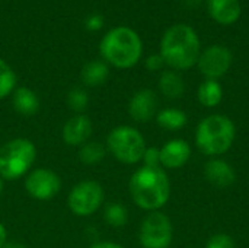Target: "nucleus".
I'll use <instances>...</instances> for the list:
<instances>
[{
    "mask_svg": "<svg viewBox=\"0 0 249 248\" xmlns=\"http://www.w3.org/2000/svg\"><path fill=\"white\" fill-rule=\"evenodd\" d=\"M159 53L172 70H188L198 61L201 42L193 26L175 23L165 31Z\"/></svg>",
    "mask_w": 249,
    "mask_h": 248,
    "instance_id": "1",
    "label": "nucleus"
},
{
    "mask_svg": "<svg viewBox=\"0 0 249 248\" xmlns=\"http://www.w3.org/2000/svg\"><path fill=\"white\" fill-rule=\"evenodd\" d=\"M133 202L143 210L156 212L171 196V181L162 167H140L128 181Z\"/></svg>",
    "mask_w": 249,
    "mask_h": 248,
    "instance_id": "2",
    "label": "nucleus"
},
{
    "mask_svg": "<svg viewBox=\"0 0 249 248\" xmlns=\"http://www.w3.org/2000/svg\"><path fill=\"white\" fill-rule=\"evenodd\" d=\"M99 51L107 64H112L117 69H130L142 58L143 42L134 29L117 26L104 35Z\"/></svg>",
    "mask_w": 249,
    "mask_h": 248,
    "instance_id": "3",
    "label": "nucleus"
},
{
    "mask_svg": "<svg viewBox=\"0 0 249 248\" xmlns=\"http://www.w3.org/2000/svg\"><path fill=\"white\" fill-rule=\"evenodd\" d=\"M236 137L233 121L222 114H212L203 118L196 130V145L201 153L207 156H219L226 153Z\"/></svg>",
    "mask_w": 249,
    "mask_h": 248,
    "instance_id": "4",
    "label": "nucleus"
},
{
    "mask_svg": "<svg viewBox=\"0 0 249 248\" xmlns=\"http://www.w3.org/2000/svg\"><path fill=\"white\" fill-rule=\"evenodd\" d=\"M36 159V148L26 137H15L0 148V177L15 181L28 175Z\"/></svg>",
    "mask_w": 249,
    "mask_h": 248,
    "instance_id": "5",
    "label": "nucleus"
},
{
    "mask_svg": "<svg viewBox=\"0 0 249 248\" xmlns=\"http://www.w3.org/2000/svg\"><path fill=\"white\" fill-rule=\"evenodd\" d=\"M107 151L121 164L134 165L143 159L146 142L143 134L131 126H118L107 137Z\"/></svg>",
    "mask_w": 249,
    "mask_h": 248,
    "instance_id": "6",
    "label": "nucleus"
},
{
    "mask_svg": "<svg viewBox=\"0 0 249 248\" xmlns=\"http://www.w3.org/2000/svg\"><path fill=\"white\" fill-rule=\"evenodd\" d=\"M105 199L104 187L93 180L77 183L69 193L67 206L76 216L86 218L99 210Z\"/></svg>",
    "mask_w": 249,
    "mask_h": 248,
    "instance_id": "7",
    "label": "nucleus"
},
{
    "mask_svg": "<svg viewBox=\"0 0 249 248\" xmlns=\"http://www.w3.org/2000/svg\"><path fill=\"white\" fill-rule=\"evenodd\" d=\"M172 237V222L162 212H150L140 225L139 241L143 248H168Z\"/></svg>",
    "mask_w": 249,
    "mask_h": 248,
    "instance_id": "8",
    "label": "nucleus"
},
{
    "mask_svg": "<svg viewBox=\"0 0 249 248\" xmlns=\"http://www.w3.org/2000/svg\"><path fill=\"white\" fill-rule=\"evenodd\" d=\"M25 190L35 200H51L61 190V178L53 170L36 168L28 172L25 178Z\"/></svg>",
    "mask_w": 249,
    "mask_h": 248,
    "instance_id": "9",
    "label": "nucleus"
},
{
    "mask_svg": "<svg viewBox=\"0 0 249 248\" xmlns=\"http://www.w3.org/2000/svg\"><path fill=\"white\" fill-rule=\"evenodd\" d=\"M232 61H233L232 51L225 45L214 44L200 53L197 67L200 73L207 79L217 80L219 77L225 76L229 72Z\"/></svg>",
    "mask_w": 249,
    "mask_h": 248,
    "instance_id": "10",
    "label": "nucleus"
},
{
    "mask_svg": "<svg viewBox=\"0 0 249 248\" xmlns=\"http://www.w3.org/2000/svg\"><path fill=\"white\" fill-rule=\"evenodd\" d=\"M158 104V96L152 89H140L128 102V114L137 123H147L156 117Z\"/></svg>",
    "mask_w": 249,
    "mask_h": 248,
    "instance_id": "11",
    "label": "nucleus"
},
{
    "mask_svg": "<svg viewBox=\"0 0 249 248\" xmlns=\"http://www.w3.org/2000/svg\"><path fill=\"white\" fill-rule=\"evenodd\" d=\"M93 132L92 120L86 114H74L69 118L63 126V140L67 146L80 148L86 142H89Z\"/></svg>",
    "mask_w": 249,
    "mask_h": 248,
    "instance_id": "12",
    "label": "nucleus"
},
{
    "mask_svg": "<svg viewBox=\"0 0 249 248\" xmlns=\"http://www.w3.org/2000/svg\"><path fill=\"white\" fill-rule=\"evenodd\" d=\"M160 167L166 170H178L191 158V146L184 139H174L160 149Z\"/></svg>",
    "mask_w": 249,
    "mask_h": 248,
    "instance_id": "13",
    "label": "nucleus"
},
{
    "mask_svg": "<svg viewBox=\"0 0 249 248\" xmlns=\"http://www.w3.org/2000/svg\"><path fill=\"white\" fill-rule=\"evenodd\" d=\"M206 180L216 189H228L236 181V172L233 167L225 159H210L204 167Z\"/></svg>",
    "mask_w": 249,
    "mask_h": 248,
    "instance_id": "14",
    "label": "nucleus"
},
{
    "mask_svg": "<svg viewBox=\"0 0 249 248\" xmlns=\"http://www.w3.org/2000/svg\"><path fill=\"white\" fill-rule=\"evenodd\" d=\"M207 9L212 19L220 25H232L242 15L239 0H207Z\"/></svg>",
    "mask_w": 249,
    "mask_h": 248,
    "instance_id": "15",
    "label": "nucleus"
},
{
    "mask_svg": "<svg viewBox=\"0 0 249 248\" xmlns=\"http://www.w3.org/2000/svg\"><path fill=\"white\" fill-rule=\"evenodd\" d=\"M12 105L18 114L29 117L39 111L41 102L35 91L26 86H20L12 92Z\"/></svg>",
    "mask_w": 249,
    "mask_h": 248,
    "instance_id": "16",
    "label": "nucleus"
},
{
    "mask_svg": "<svg viewBox=\"0 0 249 248\" xmlns=\"http://www.w3.org/2000/svg\"><path fill=\"white\" fill-rule=\"evenodd\" d=\"M109 67L104 60H90L88 61L80 72L82 82L89 88H96L104 85L108 80Z\"/></svg>",
    "mask_w": 249,
    "mask_h": 248,
    "instance_id": "17",
    "label": "nucleus"
},
{
    "mask_svg": "<svg viewBox=\"0 0 249 248\" xmlns=\"http://www.w3.org/2000/svg\"><path fill=\"white\" fill-rule=\"evenodd\" d=\"M159 91L168 99H179L185 92V82L177 70H165L159 77Z\"/></svg>",
    "mask_w": 249,
    "mask_h": 248,
    "instance_id": "18",
    "label": "nucleus"
},
{
    "mask_svg": "<svg viewBox=\"0 0 249 248\" xmlns=\"http://www.w3.org/2000/svg\"><path fill=\"white\" fill-rule=\"evenodd\" d=\"M197 96H198V101H200V104L203 107L213 108V107H216V105H219L222 102V98H223L222 85L217 80L206 79L198 86Z\"/></svg>",
    "mask_w": 249,
    "mask_h": 248,
    "instance_id": "19",
    "label": "nucleus"
},
{
    "mask_svg": "<svg viewBox=\"0 0 249 248\" xmlns=\"http://www.w3.org/2000/svg\"><path fill=\"white\" fill-rule=\"evenodd\" d=\"M155 118H156V123L162 129L171 130V132H175V130L182 129L187 124V121H188L187 114L182 110H178V108H165V110H160L156 114Z\"/></svg>",
    "mask_w": 249,
    "mask_h": 248,
    "instance_id": "20",
    "label": "nucleus"
},
{
    "mask_svg": "<svg viewBox=\"0 0 249 248\" xmlns=\"http://www.w3.org/2000/svg\"><path fill=\"white\" fill-rule=\"evenodd\" d=\"M107 152L108 151H107L105 145H102L101 142H96V140H89L79 148L77 159L88 167H93V165L102 162Z\"/></svg>",
    "mask_w": 249,
    "mask_h": 248,
    "instance_id": "21",
    "label": "nucleus"
},
{
    "mask_svg": "<svg viewBox=\"0 0 249 248\" xmlns=\"http://www.w3.org/2000/svg\"><path fill=\"white\" fill-rule=\"evenodd\" d=\"M104 219L112 228H123L128 222V210L121 203H109L104 210Z\"/></svg>",
    "mask_w": 249,
    "mask_h": 248,
    "instance_id": "22",
    "label": "nucleus"
},
{
    "mask_svg": "<svg viewBox=\"0 0 249 248\" xmlns=\"http://www.w3.org/2000/svg\"><path fill=\"white\" fill-rule=\"evenodd\" d=\"M66 104L74 114H83V111L89 105V94L86 92V89L74 86L67 92Z\"/></svg>",
    "mask_w": 249,
    "mask_h": 248,
    "instance_id": "23",
    "label": "nucleus"
},
{
    "mask_svg": "<svg viewBox=\"0 0 249 248\" xmlns=\"http://www.w3.org/2000/svg\"><path fill=\"white\" fill-rule=\"evenodd\" d=\"M16 89V75L13 69L0 58V99L9 96Z\"/></svg>",
    "mask_w": 249,
    "mask_h": 248,
    "instance_id": "24",
    "label": "nucleus"
},
{
    "mask_svg": "<svg viewBox=\"0 0 249 248\" xmlns=\"http://www.w3.org/2000/svg\"><path fill=\"white\" fill-rule=\"evenodd\" d=\"M206 248H236L235 247V241L231 235L228 234H214L213 237H210V240L207 241Z\"/></svg>",
    "mask_w": 249,
    "mask_h": 248,
    "instance_id": "25",
    "label": "nucleus"
},
{
    "mask_svg": "<svg viewBox=\"0 0 249 248\" xmlns=\"http://www.w3.org/2000/svg\"><path fill=\"white\" fill-rule=\"evenodd\" d=\"M142 161L144 167H160V151L158 148H146Z\"/></svg>",
    "mask_w": 249,
    "mask_h": 248,
    "instance_id": "26",
    "label": "nucleus"
},
{
    "mask_svg": "<svg viewBox=\"0 0 249 248\" xmlns=\"http://www.w3.org/2000/svg\"><path fill=\"white\" fill-rule=\"evenodd\" d=\"M105 25L104 16L99 13H92L85 19V26L88 31H101Z\"/></svg>",
    "mask_w": 249,
    "mask_h": 248,
    "instance_id": "27",
    "label": "nucleus"
},
{
    "mask_svg": "<svg viewBox=\"0 0 249 248\" xmlns=\"http://www.w3.org/2000/svg\"><path fill=\"white\" fill-rule=\"evenodd\" d=\"M163 66H165V60H163V57L160 56V53L150 54V56L146 58V69L150 70V72H158V70H160Z\"/></svg>",
    "mask_w": 249,
    "mask_h": 248,
    "instance_id": "28",
    "label": "nucleus"
},
{
    "mask_svg": "<svg viewBox=\"0 0 249 248\" xmlns=\"http://www.w3.org/2000/svg\"><path fill=\"white\" fill-rule=\"evenodd\" d=\"M89 248H124L121 244L112 243V241H101V243H95Z\"/></svg>",
    "mask_w": 249,
    "mask_h": 248,
    "instance_id": "29",
    "label": "nucleus"
},
{
    "mask_svg": "<svg viewBox=\"0 0 249 248\" xmlns=\"http://www.w3.org/2000/svg\"><path fill=\"white\" fill-rule=\"evenodd\" d=\"M6 243H7V231H6L4 225L0 222V248L4 247Z\"/></svg>",
    "mask_w": 249,
    "mask_h": 248,
    "instance_id": "30",
    "label": "nucleus"
},
{
    "mask_svg": "<svg viewBox=\"0 0 249 248\" xmlns=\"http://www.w3.org/2000/svg\"><path fill=\"white\" fill-rule=\"evenodd\" d=\"M182 3L187 9H197L203 3V0H182Z\"/></svg>",
    "mask_w": 249,
    "mask_h": 248,
    "instance_id": "31",
    "label": "nucleus"
},
{
    "mask_svg": "<svg viewBox=\"0 0 249 248\" xmlns=\"http://www.w3.org/2000/svg\"><path fill=\"white\" fill-rule=\"evenodd\" d=\"M3 248H28V247H26L25 244H22V243H18V241H7Z\"/></svg>",
    "mask_w": 249,
    "mask_h": 248,
    "instance_id": "32",
    "label": "nucleus"
},
{
    "mask_svg": "<svg viewBox=\"0 0 249 248\" xmlns=\"http://www.w3.org/2000/svg\"><path fill=\"white\" fill-rule=\"evenodd\" d=\"M1 193H3V178L0 177V196H1Z\"/></svg>",
    "mask_w": 249,
    "mask_h": 248,
    "instance_id": "33",
    "label": "nucleus"
}]
</instances>
